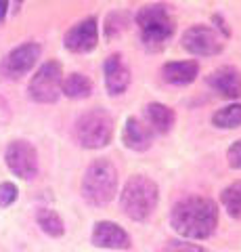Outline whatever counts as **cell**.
Listing matches in <instances>:
<instances>
[{
	"mask_svg": "<svg viewBox=\"0 0 241 252\" xmlns=\"http://www.w3.org/2000/svg\"><path fill=\"white\" fill-rule=\"evenodd\" d=\"M170 225L187 240H206L218 227V206L204 195H189L174 204Z\"/></svg>",
	"mask_w": 241,
	"mask_h": 252,
	"instance_id": "6da1fadb",
	"label": "cell"
},
{
	"mask_svg": "<svg viewBox=\"0 0 241 252\" xmlns=\"http://www.w3.org/2000/svg\"><path fill=\"white\" fill-rule=\"evenodd\" d=\"M120 175L109 160L99 158L90 164L82 179V198L90 206H107L118 193Z\"/></svg>",
	"mask_w": 241,
	"mask_h": 252,
	"instance_id": "7a4b0ae2",
	"label": "cell"
},
{
	"mask_svg": "<svg viewBox=\"0 0 241 252\" xmlns=\"http://www.w3.org/2000/svg\"><path fill=\"white\" fill-rule=\"evenodd\" d=\"M160 200V189L149 177L134 175L126 181L120 195V208L132 220H147Z\"/></svg>",
	"mask_w": 241,
	"mask_h": 252,
	"instance_id": "3957f363",
	"label": "cell"
},
{
	"mask_svg": "<svg viewBox=\"0 0 241 252\" xmlns=\"http://www.w3.org/2000/svg\"><path fill=\"white\" fill-rule=\"evenodd\" d=\"M141 42L149 51H160L174 34V19L164 4H145L136 13Z\"/></svg>",
	"mask_w": 241,
	"mask_h": 252,
	"instance_id": "277c9868",
	"label": "cell"
},
{
	"mask_svg": "<svg viewBox=\"0 0 241 252\" xmlns=\"http://www.w3.org/2000/svg\"><path fill=\"white\" fill-rule=\"evenodd\" d=\"M74 139L84 149L107 147L113 139V118L105 109H88L74 124Z\"/></svg>",
	"mask_w": 241,
	"mask_h": 252,
	"instance_id": "5b68a950",
	"label": "cell"
},
{
	"mask_svg": "<svg viewBox=\"0 0 241 252\" xmlns=\"http://www.w3.org/2000/svg\"><path fill=\"white\" fill-rule=\"evenodd\" d=\"M61 82H63V67L59 61L51 59L44 65H40V69L29 80L27 93L36 103H55L61 94Z\"/></svg>",
	"mask_w": 241,
	"mask_h": 252,
	"instance_id": "8992f818",
	"label": "cell"
},
{
	"mask_svg": "<svg viewBox=\"0 0 241 252\" xmlns=\"http://www.w3.org/2000/svg\"><path fill=\"white\" fill-rule=\"evenodd\" d=\"M181 44L187 53L195 55V57H214V55L222 53V38L218 36V32L204 23L191 26L183 32Z\"/></svg>",
	"mask_w": 241,
	"mask_h": 252,
	"instance_id": "52a82bcc",
	"label": "cell"
},
{
	"mask_svg": "<svg viewBox=\"0 0 241 252\" xmlns=\"http://www.w3.org/2000/svg\"><path fill=\"white\" fill-rule=\"evenodd\" d=\"M42 46L38 42H26L13 49L0 61V80H19L32 69L40 59Z\"/></svg>",
	"mask_w": 241,
	"mask_h": 252,
	"instance_id": "ba28073f",
	"label": "cell"
},
{
	"mask_svg": "<svg viewBox=\"0 0 241 252\" xmlns=\"http://www.w3.org/2000/svg\"><path fill=\"white\" fill-rule=\"evenodd\" d=\"M4 162L15 177L32 181L38 175V152L29 141H11L4 149Z\"/></svg>",
	"mask_w": 241,
	"mask_h": 252,
	"instance_id": "9c48e42d",
	"label": "cell"
},
{
	"mask_svg": "<svg viewBox=\"0 0 241 252\" xmlns=\"http://www.w3.org/2000/svg\"><path fill=\"white\" fill-rule=\"evenodd\" d=\"M99 42V30H97V19L95 17H86L82 21H78L76 26H72L65 36H63V44L69 53H90L95 51V46Z\"/></svg>",
	"mask_w": 241,
	"mask_h": 252,
	"instance_id": "30bf717a",
	"label": "cell"
},
{
	"mask_svg": "<svg viewBox=\"0 0 241 252\" xmlns=\"http://www.w3.org/2000/svg\"><path fill=\"white\" fill-rule=\"evenodd\" d=\"M92 244L97 248H105V250H128L130 248V235L124 231V227L111 220H99L92 229L90 235Z\"/></svg>",
	"mask_w": 241,
	"mask_h": 252,
	"instance_id": "8fae6325",
	"label": "cell"
},
{
	"mask_svg": "<svg viewBox=\"0 0 241 252\" xmlns=\"http://www.w3.org/2000/svg\"><path fill=\"white\" fill-rule=\"evenodd\" d=\"M208 84L224 99L241 97V72L235 65H220L208 76Z\"/></svg>",
	"mask_w": 241,
	"mask_h": 252,
	"instance_id": "7c38bea8",
	"label": "cell"
},
{
	"mask_svg": "<svg viewBox=\"0 0 241 252\" xmlns=\"http://www.w3.org/2000/svg\"><path fill=\"white\" fill-rule=\"evenodd\" d=\"M105 89L109 94L118 97L124 91L128 89L130 84V69L124 65L122 55L120 53H111L109 57L105 59Z\"/></svg>",
	"mask_w": 241,
	"mask_h": 252,
	"instance_id": "4fadbf2b",
	"label": "cell"
},
{
	"mask_svg": "<svg viewBox=\"0 0 241 252\" xmlns=\"http://www.w3.org/2000/svg\"><path fill=\"white\" fill-rule=\"evenodd\" d=\"M122 141L132 152H147L153 145V130H151V126L143 124L138 118L132 116L124 124Z\"/></svg>",
	"mask_w": 241,
	"mask_h": 252,
	"instance_id": "5bb4252c",
	"label": "cell"
},
{
	"mask_svg": "<svg viewBox=\"0 0 241 252\" xmlns=\"http://www.w3.org/2000/svg\"><path fill=\"white\" fill-rule=\"evenodd\" d=\"M199 74V63L197 61H170L161 67V78L172 84V86H187L191 84Z\"/></svg>",
	"mask_w": 241,
	"mask_h": 252,
	"instance_id": "9a60e30c",
	"label": "cell"
},
{
	"mask_svg": "<svg viewBox=\"0 0 241 252\" xmlns=\"http://www.w3.org/2000/svg\"><path fill=\"white\" fill-rule=\"evenodd\" d=\"M147 118H149V124H151V130L160 132V135H166V132L172 130L174 120H176V114L172 107H168L164 103H149L147 105Z\"/></svg>",
	"mask_w": 241,
	"mask_h": 252,
	"instance_id": "2e32d148",
	"label": "cell"
},
{
	"mask_svg": "<svg viewBox=\"0 0 241 252\" xmlns=\"http://www.w3.org/2000/svg\"><path fill=\"white\" fill-rule=\"evenodd\" d=\"M61 93L69 99H86L92 93V80L84 74H69L61 82Z\"/></svg>",
	"mask_w": 241,
	"mask_h": 252,
	"instance_id": "e0dca14e",
	"label": "cell"
},
{
	"mask_svg": "<svg viewBox=\"0 0 241 252\" xmlns=\"http://www.w3.org/2000/svg\"><path fill=\"white\" fill-rule=\"evenodd\" d=\"M36 220L40 225V229L51 235V238H61L65 233V225H63V219H61L55 210L51 208H40L36 212Z\"/></svg>",
	"mask_w": 241,
	"mask_h": 252,
	"instance_id": "ac0fdd59",
	"label": "cell"
},
{
	"mask_svg": "<svg viewBox=\"0 0 241 252\" xmlns=\"http://www.w3.org/2000/svg\"><path fill=\"white\" fill-rule=\"evenodd\" d=\"M212 124L216 128H239L241 126V103H231L220 107L212 116Z\"/></svg>",
	"mask_w": 241,
	"mask_h": 252,
	"instance_id": "d6986e66",
	"label": "cell"
},
{
	"mask_svg": "<svg viewBox=\"0 0 241 252\" xmlns=\"http://www.w3.org/2000/svg\"><path fill=\"white\" fill-rule=\"evenodd\" d=\"M220 202L233 219H241V181H235L222 189Z\"/></svg>",
	"mask_w": 241,
	"mask_h": 252,
	"instance_id": "ffe728a7",
	"label": "cell"
},
{
	"mask_svg": "<svg viewBox=\"0 0 241 252\" xmlns=\"http://www.w3.org/2000/svg\"><path fill=\"white\" fill-rule=\"evenodd\" d=\"M19 195V189L15 183H9V181H4V183H0V206L6 208L11 206V204L17 200Z\"/></svg>",
	"mask_w": 241,
	"mask_h": 252,
	"instance_id": "44dd1931",
	"label": "cell"
},
{
	"mask_svg": "<svg viewBox=\"0 0 241 252\" xmlns=\"http://www.w3.org/2000/svg\"><path fill=\"white\" fill-rule=\"evenodd\" d=\"M164 252H208L206 248L197 246V244L193 242H185V240H170L166 244Z\"/></svg>",
	"mask_w": 241,
	"mask_h": 252,
	"instance_id": "7402d4cb",
	"label": "cell"
},
{
	"mask_svg": "<svg viewBox=\"0 0 241 252\" xmlns=\"http://www.w3.org/2000/svg\"><path fill=\"white\" fill-rule=\"evenodd\" d=\"M227 162L231 168L241 170V139L235 141V143L227 149Z\"/></svg>",
	"mask_w": 241,
	"mask_h": 252,
	"instance_id": "603a6c76",
	"label": "cell"
},
{
	"mask_svg": "<svg viewBox=\"0 0 241 252\" xmlns=\"http://www.w3.org/2000/svg\"><path fill=\"white\" fill-rule=\"evenodd\" d=\"M6 9H9V0H0V23L6 17Z\"/></svg>",
	"mask_w": 241,
	"mask_h": 252,
	"instance_id": "cb8c5ba5",
	"label": "cell"
}]
</instances>
